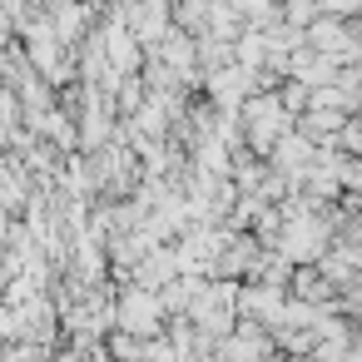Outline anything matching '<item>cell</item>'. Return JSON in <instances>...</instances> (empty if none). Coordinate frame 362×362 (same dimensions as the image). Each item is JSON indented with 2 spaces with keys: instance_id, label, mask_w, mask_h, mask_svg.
<instances>
[{
  "instance_id": "obj_2",
  "label": "cell",
  "mask_w": 362,
  "mask_h": 362,
  "mask_svg": "<svg viewBox=\"0 0 362 362\" xmlns=\"http://www.w3.org/2000/svg\"><path fill=\"white\" fill-rule=\"evenodd\" d=\"M317 6H322V11H332V16H347L357 0H317Z\"/></svg>"
},
{
  "instance_id": "obj_1",
  "label": "cell",
  "mask_w": 362,
  "mask_h": 362,
  "mask_svg": "<svg viewBox=\"0 0 362 362\" xmlns=\"http://www.w3.org/2000/svg\"><path fill=\"white\" fill-rule=\"evenodd\" d=\"M164 21H169V11L159 6V0H149V6L139 11V30H144V35H154V30H159Z\"/></svg>"
}]
</instances>
